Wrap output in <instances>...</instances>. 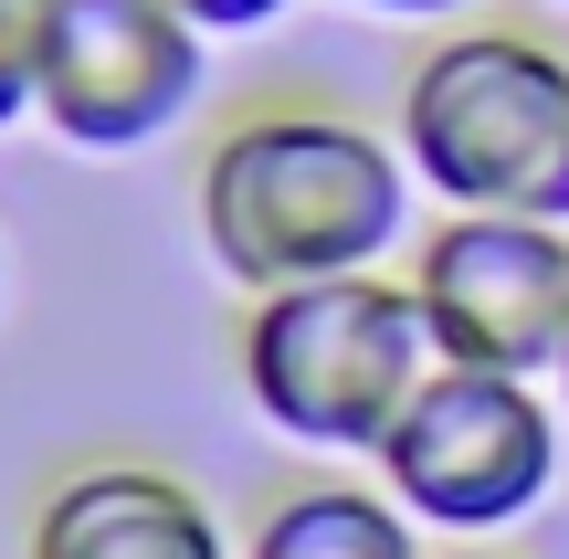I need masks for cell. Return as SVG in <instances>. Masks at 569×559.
<instances>
[{
    "label": "cell",
    "mask_w": 569,
    "mask_h": 559,
    "mask_svg": "<svg viewBox=\"0 0 569 559\" xmlns=\"http://www.w3.org/2000/svg\"><path fill=\"white\" fill-rule=\"evenodd\" d=\"M201 243L243 296L327 286V274H380L411 232V159L401 138L327 106H264L222 127L201 159Z\"/></svg>",
    "instance_id": "1"
},
{
    "label": "cell",
    "mask_w": 569,
    "mask_h": 559,
    "mask_svg": "<svg viewBox=\"0 0 569 559\" xmlns=\"http://www.w3.org/2000/svg\"><path fill=\"white\" fill-rule=\"evenodd\" d=\"M401 159L443 211L569 232V53L538 32H453L401 74Z\"/></svg>",
    "instance_id": "2"
},
{
    "label": "cell",
    "mask_w": 569,
    "mask_h": 559,
    "mask_svg": "<svg viewBox=\"0 0 569 559\" xmlns=\"http://www.w3.org/2000/svg\"><path fill=\"white\" fill-rule=\"evenodd\" d=\"M432 380V328L411 274H327L243 307V391L274 433L317 455H380L411 391Z\"/></svg>",
    "instance_id": "3"
},
{
    "label": "cell",
    "mask_w": 569,
    "mask_h": 559,
    "mask_svg": "<svg viewBox=\"0 0 569 559\" xmlns=\"http://www.w3.org/2000/svg\"><path fill=\"white\" fill-rule=\"evenodd\" d=\"M380 497L422 528L453 539H496V528L538 518L559 486V412L538 401V380H496V370H443L411 391V412L390 422L380 455Z\"/></svg>",
    "instance_id": "4"
},
{
    "label": "cell",
    "mask_w": 569,
    "mask_h": 559,
    "mask_svg": "<svg viewBox=\"0 0 569 559\" xmlns=\"http://www.w3.org/2000/svg\"><path fill=\"white\" fill-rule=\"evenodd\" d=\"M411 307L443 370L559 380L569 349V232L507 222V211H443L432 243H411Z\"/></svg>",
    "instance_id": "5"
},
{
    "label": "cell",
    "mask_w": 569,
    "mask_h": 559,
    "mask_svg": "<svg viewBox=\"0 0 569 559\" xmlns=\"http://www.w3.org/2000/svg\"><path fill=\"white\" fill-rule=\"evenodd\" d=\"M201 42L211 32L169 0H53L32 117L84 159H127L201 106Z\"/></svg>",
    "instance_id": "6"
},
{
    "label": "cell",
    "mask_w": 569,
    "mask_h": 559,
    "mask_svg": "<svg viewBox=\"0 0 569 559\" xmlns=\"http://www.w3.org/2000/svg\"><path fill=\"white\" fill-rule=\"evenodd\" d=\"M32 559H232V539L169 465H74L32 507Z\"/></svg>",
    "instance_id": "7"
},
{
    "label": "cell",
    "mask_w": 569,
    "mask_h": 559,
    "mask_svg": "<svg viewBox=\"0 0 569 559\" xmlns=\"http://www.w3.org/2000/svg\"><path fill=\"white\" fill-rule=\"evenodd\" d=\"M253 559H422V518L359 486H306L253 528Z\"/></svg>",
    "instance_id": "8"
},
{
    "label": "cell",
    "mask_w": 569,
    "mask_h": 559,
    "mask_svg": "<svg viewBox=\"0 0 569 559\" xmlns=\"http://www.w3.org/2000/svg\"><path fill=\"white\" fill-rule=\"evenodd\" d=\"M42 32H53V0H0V127L42 106Z\"/></svg>",
    "instance_id": "9"
},
{
    "label": "cell",
    "mask_w": 569,
    "mask_h": 559,
    "mask_svg": "<svg viewBox=\"0 0 569 559\" xmlns=\"http://www.w3.org/2000/svg\"><path fill=\"white\" fill-rule=\"evenodd\" d=\"M169 11L201 32H264V21H284V0H169Z\"/></svg>",
    "instance_id": "10"
},
{
    "label": "cell",
    "mask_w": 569,
    "mask_h": 559,
    "mask_svg": "<svg viewBox=\"0 0 569 559\" xmlns=\"http://www.w3.org/2000/svg\"><path fill=\"white\" fill-rule=\"evenodd\" d=\"M359 11H390V21H443V11H475V0H359Z\"/></svg>",
    "instance_id": "11"
},
{
    "label": "cell",
    "mask_w": 569,
    "mask_h": 559,
    "mask_svg": "<svg viewBox=\"0 0 569 559\" xmlns=\"http://www.w3.org/2000/svg\"><path fill=\"white\" fill-rule=\"evenodd\" d=\"M453 559H496V549H453Z\"/></svg>",
    "instance_id": "12"
},
{
    "label": "cell",
    "mask_w": 569,
    "mask_h": 559,
    "mask_svg": "<svg viewBox=\"0 0 569 559\" xmlns=\"http://www.w3.org/2000/svg\"><path fill=\"white\" fill-rule=\"evenodd\" d=\"M559 391H569V349H559Z\"/></svg>",
    "instance_id": "13"
}]
</instances>
